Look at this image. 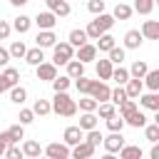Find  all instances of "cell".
Listing matches in <instances>:
<instances>
[{
    "mask_svg": "<svg viewBox=\"0 0 159 159\" xmlns=\"http://www.w3.org/2000/svg\"><path fill=\"white\" fill-rule=\"evenodd\" d=\"M7 62H10V52H7L5 47H0V67H5Z\"/></svg>",
    "mask_w": 159,
    "mask_h": 159,
    "instance_id": "f5cc1de1",
    "label": "cell"
},
{
    "mask_svg": "<svg viewBox=\"0 0 159 159\" xmlns=\"http://www.w3.org/2000/svg\"><path fill=\"white\" fill-rule=\"evenodd\" d=\"M52 112L60 117H75L77 114V102L67 94V92H55V99L50 102Z\"/></svg>",
    "mask_w": 159,
    "mask_h": 159,
    "instance_id": "6da1fadb",
    "label": "cell"
},
{
    "mask_svg": "<svg viewBox=\"0 0 159 159\" xmlns=\"http://www.w3.org/2000/svg\"><path fill=\"white\" fill-rule=\"evenodd\" d=\"M137 99H139V104H142L144 109L159 112V94H157V92H147V94H139Z\"/></svg>",
    "mask_w": 159,
    "mask_h": 159,
    "instance_id": "7c38bea8",
    "label": "cell"
},
{
    "mask_svg": "<svg viewBox=\"0 0 159 159\" xmlns=\"http://www.w3.org/2000/svg\"><path fill=\"white\" fill-rule=\"evenodd\" d=\"M94 149H97V147H92L89 142L82 139V142H77V144L70 149V157H75V159H89V157L94 154Z\"/></svg>",
    "mask_w": 159,
    "mask_h": 159,
    "instance_id": "ba28073f",
    "label": "cell"
},
{
    "mask_svg": "<svg viewBox=\"0 0 159 159\" xmlns=\"http://www.w3.org/2000/svg\"><path fill=\"white\" fill-rule=\"evenodd\" d=\"M94 57H97V47H94V45L84 42V45L77 47V60H80V62H92Z\"/></svg>",
    "mask_w": 159,
    "mask_h": 159,
    "instance_id": "2e32d148",
    "label": "cell"
},
{
    "mask_svg": "<svg viewBox=\"0 0 159 159\" xmlns=\"http://www.w3.org/2000/svg\"><path fill=\"white\" fill-rule=\"evenodd\" d=\"M107 55H109L107 60H109L112 65H122V62H124V55H127V50H124V47H117V45H114L112 50H107Z\"/></svg>",
    "mask_w": 159,
    "mask_h": 159,
    "instance_id": "f1b7e54d",
    "label": "cell"
},
{
    "mask_svg": "<svg viewBox=\"0 0 159 159\" xmlns=\"http://www.w3.org/2000/svg\"><path fill=\"white\" fill-rule=\"evenodd\" d=\"M30 0H10V5H15V7H20V5H27Z\"/></svg>",
    "mask_w": 159,
    "mask_h": 159,
    "instance_id": "9f6ffc18",
    "label": "cell"
},
{
    "mask_svg": "<svg viewBox=\"0 0 159 159\" xmlns=\"http://www.w3.org/2000/svg\"><path fill=\"white\" fill-rule=\"evenodd\" d=\"M52 89L55 92H67L70 89V77L65 75V77H55L52 80Z\"/></svg>",
    "mask_w": 159,
    "mask_h": 159,
    "instance_id": "b9f144b4",
    "label": "cell"
},
{
    "mask_svg": "<svg viewBox=\"0 0 159 159\" xmlns=\"http://www.w3.org/2000/svg\"><path fill=\"white\" fill-rule=\"evenodd\" d=\"M97 77L104 80V82L112 77V62L109 60H97Z\"/></svg>",
    "mask_w": 159,
    "mask_h": 159,
    "instance_id": "4316f807",
    "label": "cell"
},
{
    "mask_svg": "<svg viewBox=\"0 0 159 159\" xmlns=\"http://www.w3.org/2000/svg\"><path fill=\"white\" fill-rule=\"evenodd\" d=\"M10 32H12V25H10L7 20H0V40H7Z\"/></svg>",
    "mask_w": 159,
    "mask_h": 159,
    "instance_id": "816d5d0a",
    "label": "cell"
},
{
    "mask_svg": "<svg viewBox=\"0 0 159 159\" xmlns=\"http://www.w3.org/2000/svg\"><path fill=\"white\" fill-rule=\"evenodd\" d=\"M7 134H10V139H12V142L25 139V124H12V127L7 129Z\"/></svg>",
    "mask_w": 159,
    "mask_h": 159,
    "instance_id": "f6af8a7d",
    "label": "cell"
},
{
    "mask_svg": "<svg viewBox=\"0 0 159 159\" xmlns=\"http://www.w3.org/2000/svg\"><path fill=\"white\" fill-rule=\"evenodd\" d=\"M147 70H149V67H147V62H144V60H137V62L132 65V70H129V77H139V80H142Z\"/></svg>",
    "mask_w": 159,
    "mask_h": 159,
    "instance_id": "f35d334b",
    "label": "cell"
},
{
    "mask_svg": "<svg viewBox=\"0 0 159 159\" xmlns=\"http://www.w3.org/2000/svg\"><path fill=\"white\" fill-rule=\"evenodd\" d=\"M25 99H27V89H25V87H20V84L10 87V102H15V104H22Z\"/></svg>",
    "mask_w": 159,
    "mask_h": 159,
    "instance_id": "4dcf8cb0",
    "label": "cell"
},
{
    "mask_svg": "<svg viewBox=\"0 0 159 159\" xmlns=\"http://www.w3.org/2000/svg\"><path fill=\"white\" fill-rule=\"evenodd\" d=\"M122 127H124V119L122 117H117V114L107 117V129L109 132H122Z\"/></svg>",
    "mask_w": 159,
    "mask_h": 159,
    "instance_id": "ee69618b",
    "label": "cell"
},
{
    "mask_svg": "<svg viewBox=\"0 0 159 159\" xmlns=\"http://www.w3.org/2000/svg\"><path fill=\"white\" fill-rule=\"evenodd\" d=\"M149 157H152V159H159V144H157V142H154V147H152Z\"/></svg>",
    "mask_w": 159,
    "mask_h": 159,
    "instance_id": "db71d44e",
    "label": "cell"
},
{
    "mask_svg": "<svg viewBox=\"0 0 159 159\" xmlns=\"http://www.w3.org/2000/svg\"><path fill=\"white\" fill-rule=\"evenodd\" d=\"M35 70H37V80H45V82H52L55 77H57V65H52V62H40V65H35Z\"/></svg>",
    "mask_w": 159,
    "mask_h": 159,
    "instance_id": "52a82bcc",
    "label": "cell"
},
{
    "mask_svg": "<svg viewBox=\"0 0 159 159\" xmlns=\"http://www.w3.org/2000/svg\"><path fill=\"white\" fill-rule=\"evenodd\" d=\"M42 152H45L50 159H67V157H70V147H67L65 142H62V144H60V142H52V144H47Z\"/></svg>",
    "mask_w": 159,
    "mask_h": 159,
    "instance_id": "8992f818",
    "label": "cell"
},
{
    "mask_svg": "<svg viewBox=\"0 0 159 159\" xmlns=\"http://www.w3.org/2000/svg\"><path fill=\"white\" fill-rule=\"evenodd\" d=\"M5 149H7V144H5L2 139H0V157H5Z\"/></svg>",
    "mask_w": 159,
    "mask_h": 159,
    "instance_id": "6f0895ef",
    "label": "cell"
},
{
    "mask_svg": "<svg viewBox=\"0 0 159 159\" xmlns=\"http://www.w3.org/2000/svg\"><path fill=\"white\" fill-rule=\"evenodd\" d=\"M62 139H65V144H67V147H75L77 142H82V139H84V132H82L80 127H67V129H65V134H62Z\"/></svg>",
    "mask_w": 159,
    "mask_h": 159,
    "instance_id": "4fadbf2b",
    "label": "cell"
},
{
    "mask_svg": "<svg viewBox=\"0 0 159 159\" xmlns=\"http://www.w3.org/2000/svg\"><path fill=\"white\" fill-rule=\"evenodd\" d=\"M144 137L154 144V142H159V122L157 124H144Z\"/></svg>",
    "mask_w": 159,
    "mask_h": 159,
    "instance_id": "ab89813d",
    "label": "cell"
},
{
    "mask_svg": "<svg viewBox=\"0 0 159 159\" xmlns=\"http://www.w3.org/2000/svg\"><path fill=\"white\" fill-rule=\"evenodd\" d=\"M20 149H22V157H40V154H42V147H40V142H35V139H27Z\"/></svg>",
    "mask_w": 159,
    "mask_h": 159,
    "instance_id": "7402d4cb",
    "label": "cell"
},
{
    "mask_svg": "<svg viewBox=\"0 0 159 159\" xmlns=\"http://www.w3.org/2000/svg\"><path fill=\"white\" fill-rule=\"evenodd\" d=\"M142 80H144L142 84L149 87V92H157V89H159V70H147Z\"/></svg>",
    "mask_w": 159,
    "mask_h": 159,
    "instance_id": "ac0fdd59",
    "label": "cell"
},
{
    "mask_svg": "<svg viewBox=\"0 0 159 159\" xmlns=\"http://www.w3.org/2000/svg\"><path fill=\"white\" fill-rule=\"evenodd\" d=\"M30 27H32V17H27V15H17L15 22H12V30H17L20 35H25Z\"/></svg>",
    "mask_w": 159,
    "mask_h": 159,
    "instance_id": "603a6c76",
    "label": "cell"
},
{
    "mask_svg": "<svg viewBox=\"0 0 159 159\" xmlns=\"http://www.w3.org/2000/svg\"><path fill=\"white\" fill-rule=\"evenodd\" d=\"M122 87H124L127 97H132V99H137V97L144 92V84H142V80H139V77H129V80H127Z\"/></svg>",
    "mask_w": 159,
    "mask_h": 159,
    "instance_id": "8fae6325",
    "label": "cell"
},
{
    "mask_svg": "<svg viewBox=\"0 0 159 159\" xmlns=\"http://www.w3.org/2000/svg\"><path fill=\"white\" fill-rule=\"evenodd\" d=\"M132 12H134V10H132L127 2H117V7H114V12H112V17H114V20H129V17H132Z\"/></svg>",
    "mask_w": 159,
    "mask_h": 159,
    "instance_id": "d4e9b609",
    "label": "cell"
},
{
    "mask_svg": "<svg viewBox=\"0 0 159 159\" xmlns=\"http://www.w3.org/2000/svg\"><path fill=\"white\" fill-rule=\"evenodd\" d=\"M109 84L104 80H92V87H89V97H94L97 102H107L109 99Z\"/></svg>",
    "mask_w": 159,
    "mask_h": 159,
    "instance_id": "5b68a950",
    "label": "cell"
},
{
    "mask_svg": "<svg viewBox=\"0 0 159 159\" xmlns=\"http://www.w3.org/2000/svg\"><path fill=\"white\" fill-rule=\"evenodd\" d=\"M82 132H87V129H94L97 127V114L94 112H84L82 117H80V124H77Z\"/></svg>",
    "mask_w": 159,
    "mask_h": 159,
    "instance_id": "cb8c5ba5",
    "label": "cell"
},
{
    "mask_svg": "<svg viewBox=\"0 0 159 159\" xmlns=\"http://www.w3.org/2000/svg\"><path fill=\"white\" fill-rule=\"evenodd\" d=\"M80 75H84V62H80V60H67V77L70 80H77Z\"/></svg>",
    "mask_w": 159,
    "mask_h": 159,
    "instance_id": "44dd1931",
    "label": "cell"
},
{
    "mask_svg": "<svg viewBox=\"0 0 159 159\" xmlns=\"http://www.w3.org/2000/svg\"><path fill=\"white\" fill-rule=\"evenodd\" d=\"M132 10H137L139 15H149L154 10V0H134V7Z\"/></svg>",
    "mask_w": 159,
    "mask_h": 159,
    "instance_id": "74e56055",
    "label": "cell"
},
{
    "mask_svg": "<svg viewBox=\"0 0 159 159\" xmlns=\"http://www.w3.org/2000/svg\"><path fill=\"white\" fill-rule=\"evenodd\" d=\"M117 107H119V117H122V119H124V117H127V114H132V112H134V109H137V102H134V99H132V97H127V99H122V102H119V104H117Z\"/></svg>",
    "mask_w": 159,
    "mask_h": 159,
    "instance_id": "e575fe53",
    "label": "cell"
},
{
    "mask_svg": "<svg viewBox=\"0 0 159 159\" xmlns=\"http://www.w3.org/2000/svg\"><path fill=\"white\" fill-rule=\"evenodd\" d=\"M87 10H89L92 15L104 12V0H89V2H87Z\"/></svg>",
    "mask_w": 159,
    "mask_h": 159,
    "instance_id": "c3c4849f",
    "label": "cell"
},
{
    "mask_svg": "<svg viewBox=\"0 0 159 159\" xmlns=\"http://www.w3.org/2000/svg\"><path fill=\"white\" fill-rule=\"evenodd\" d=\"M17 119H20V124H30V122L35 119V112H32V109H20Z\"/></svg>",
    "mask_w": 159,
    "mask_h": 159,
    "instance_id": "681fc988",
    "label": "cell"
},
{
    "mask_svg": "<svg viewBox=\"0 0 159 159\" xmlns=\"http://www.w3.org/2000/svg\"><path fill=\"white\" fill-rule=\"evenodd\" d=\"M97 104H99V102H97L94 97H89V94L80 99V109H82V112H94V109H97Z\"/></svg>",
    "mask_w": 159,
    "mask_h": 159,
    "instance_id": "7bdbcfd3",
    "label": "cell"
},
{
    "mask_svg": "<svg viewBox=\"0 0 159 159\" xmlns=\"http://www.w3.org/2000/svg\"><path fill=\"white\" fill-rule=\"evenodd\" d=\"M109 80H114L117 84H124V82L129 80V70L122 67V65H119V67H112V77H109Z\"/></svg>",
    "mask_w": 159,
    "mask_h": 159,
    "instance_id": "d6a6232c",
    "label": "cell"
},
{
    "mask_svg": "<svg viewBox=\"0 0 159 159\" xmlns=\"http://www.w3.org/2000/svg\"><path fill=\"white\" fill-rule=\"evenodd\" d=\"M10 60H20V57H25V52H27V47H25V42L22 40H15L12 45H10Z\"/></svg>",
    "mask_w": 159,
    "mask_h": 159,
    "instance_id": "83f0119b",
    "label": "cell"
},
{
    "mask_svg": "<svg viewBox=\"0 0 159 159\" xmlns=\"http://www.w3.org/2000/svg\"><path fill=\"white\" fill-rule=\"evenodd\" d=\"M5 157H10V159H20V157H22V149H20V147H15V142H12V144H7Z\"/></svg>",
    "mask_w": 159,
    "mask_h": 159,
    "instance_id": "f907efd6",
    "label": "cell"
},
{
    "mask_svg": "<svg viewBox=\"0 0 159 159\" xmlns=\"http://www.w3.org/2000/svg\"><path fill=\"white\" fill-rule=\"evenodd\" d=\"M94 112H99V117H102V119H107V117H112V114H117V109H114V104H112L109 99H107V102H99Z\"/></svg>",
    "mask_w": 159,
    "mask_h": 159,
    "instance_id": "8d00e7d4",
    "label": "cell"
},
{
    "mask_svg": "<svg viewBox=\"0 0 159 159\" xmlns=\"http://www.w3.org/2000/svg\"><path fill=\"white\" fill-rule=\"evenodd\" d=\"M84 142H89L92 147H99L102 144V132H97V127L94 129H87L84 132Z\"/></svg>",
    "mask_w": 159,
    "mask_h": 159,
    "instance_id": "60d3db41",
    "label": "cell"
},
{
    "mask_svg": "<svg viewBox=\"0 0 159 159\" xmlns=\"http://www.w3.org/2000/svg\"><path fill=\"white\" fill-rule=\"evenodd\" d=\"M75 84H77V92H82V94H89V87H92V80H87L84 75H80Z\"/></svg>",
    "mask_w": 159,
    "mask_h": 159,
    "instance_id": "bcb514c9",
    "label": "cell"
},
{
    "mask_svg": "<svg viewBox=\"0 0 159 159\" xmlns=\"http://www.w3.org/2000/svg\"><path fill=\"white\" fill-rule=\"evenodd\" d=\"M2 80L7 82V87H15V84L20 82V72H17L15 67H7V65H5V70H2Z\"/></svg>",
    "mask_w": 159,
    "mask_h": 159,
    "instance_id": "f546056e",
    "label": "cell"
},
{
    "mask_svg": "<svg viewBox=\"0 0 159 159\" xmlns=\"http://www.w3.org/2000/svg\"><path fill=\"white\" fill-rule=\"evenodd\" d=\"M114 25V17L112 15H107V12H99L94 20H89V25L84 27V32H87V40H97L102 32H107L109 27Z\"/></svg>",
    "mask_w": 159,
    "mask_h": 159,
    "instance_id": "7a4b0ae2",
    "label": "cell"
},
{
    "mask_svg": "<svg viewBox=\"0 0 159 159\" xmlns=\"http://www.w3.org/2000/svg\"><path fill=\"white\" fill-rule=\"evenodd\" d=\"M117 154H119L122 159H142V149H139V147H134V144H132V147H127V144H124Z\"/></svg>",
    "mask_w": 159,
    "mask_h": 159,
    "instance_id": "1f68e13d",
    "label": "cell"
},
{
    "mask_svg": "<svg viewBox=\"0 0 159 159\" xmlns=\"http://www.w3.org/2000/svg\"><path fill=\"white\" fill-rule=\"evenodd\" d=\"M109 99H112V102H114V104H119V102H122V99H127V92H124V87H122V84H119V87H117V89H112V92H109Z\"/></svg>",
    "mask_w": 159,
    "mask_h": 159,
    "instance_id": "7dc6e473",
    "label": "cell"
},
{
    "mask_svg": "<svg viewBox=\"0 0 159 159\" xmlns=\"http://www.w3.org/2000/svg\"><path fill=\"white\" fill-rule=\"evenodd\" d=\"M102 144H104L107 154H117L124 147V137H122V132H109V137H102Z\"/></svg>",
    "mask_w": 159,
    "mask_h": 159,
    "instance_id": "277c9868",
    "label": "cell"
},
{
    "mask_svg": "<svg viewBox=\"0 0 159 159\" xmlns=\"http://www.w3.org/2000/svg\"><path fill=\"white\" fill-rule=\"evenodd\" d=\"M142 32L139 30H127V35H124V50H139V45H142Z\"/></svg>",
    "mask_w": 159,
    "mask_h": 159,
    "instance_id": "9a60e30c",
    "label": "cell"
},
{
    "mask_svg": "<svg viewBox=\"0 0 159 159\" xmlns=\"http://www.w3.org/2000/svg\"><path fill=\"white\" fill-rule=\"evenodd\" d=\"M32 112H35V117H45V114H50V112H52V107H50V102H47V99H35Z\"/></svg>",
    "mask_w": 159,
    "mask_h": 159,
    "instance_id": "836d02e7",
    "label": "cell"
},
{
    "mask_svg": "<svg viewBox=\"0 0 159 159\" xmlns=\"http://www.w3.org/2000/svg\"><path fill=\"white\" fill-rule=\"evenodd\" d=\"M42 60H45L42 47H32V50H27V52H25V62H27V65H32V67H35V65H40Z\"/></svg>",
    "mask_w": 159,
    "mask_h": 159,
    "instance_id": "484cf974",
    "label": "cell"
},
{
    "mask_svg": "<svg viewBox=\"0 0 159 159\" xmlns=\"http://www.w3.org/2000/svg\"><path fill=\"white\" fill-rule=\"evenodd\" d=\"M45 2H47V10L55 12L57 17H67V15L72 12V7H70L67 0H45Z\"/></svg>",
    "mask_w": 159,
    "mask_h": 159,
    "instance_id": "9c48e42d",
    "label": "cell"
},
{
    "mask_svg": "<svg viewBox=\"0 0 159 159\" xmlns=\"http://www.w3.org/2000/svg\"><path fill=\"white\" fill-rule=\"evenodd\" d=\"M114 45H117V42H114V37H112L109 30H107V32H102V35L97 37V45H94V47H97V52H107V50H112Z\"/></svg>",
    "mask_w": 159,
    "mask_h": 159,
    "instance_id": "ffe728a7",
    "label": "cell"
},
{
    "mask_svg": "<svg viewBox=\"0 0 159 159\" xmlns=\"http://www.w3.org/2000/svg\"><path fill=\"white\" fill-rule=\"evenodd\" d=\"M139 32H142V37H147V40H159V22H157V20H147Z\"/></svg>",
    "mask_w": 159,
    "mask_h": 159,
    "instance_id": "e0dca14e",
    "label": "cell"
},
{
    "mask_svg": "<svg viewBox=\"0 0 159 159\" xmlns=\"http://www.w3.org/2000/svg\"><path fill=\"white\" fill-rule=\"evenodd\" d=\"M35 42H37V47H52L55 42H57V35L52 32V30H40L37 32V37H35Z\"/></svg>",
    "mask_w": 159,
    "mask_h": 159,
    "instance_id": "5bb4252c",
    "label": "cell"
},
{
    "mask_svg": "<svg viewBox=\"0 0 159 159\" xmlns=\"http://www.w3.org/2000/svg\"><path fill=\"white\" fill-rule=\"evenodd\" d=\"M7 89H10V87H7V82L2 80V75H0V94H2V92H7Z\"/></svg>",
    "mask_w": 159,
    "mask_h": 159,
    "instance_id": "11a10c76",
    "label": "cell"
},
{
    "mask_svg": "<svg viewBox=\"0 0 159 159\" xmlns=\"http://www.w3.org/2000/svg\"><path fill=\"white\" fill-rule=\"evenodd\" d=\"M124 124H129V127H134V129H142V127L147 124V117H144V112L134 109L132 114H127V117H124Z\"/></svg>",
    "mask_w": 159,
    "mask_h": 159,
    "instance_id": "d6986e66",
    "label": "cell"
},
{
    "mask_svg": "<svg viewBox=\"0 0 159 159\" xmlns=\"http://www.w3.org/2000/svg\"><path fill=\"white\" fill-rule=\"evenodd\" d=\"M67 42H70L72 47H80V45H84V42H87V32H84V30H72Z\"/></svg>",
    "mask_w": 159,
    "mask_h": 159,
    "instance_id": "d590c367",
    "label": "cell"
},
{
    "mask_svg": "<svg viewBox=\"0 0 159 159\" xmlns=\"http://www.w3.org/2000/svg\"><path fill=\"white\" fill-rule=\"evenodd\" d=\"M75 57V47L70 42H55L52 45V65H67V60Z\"/></svg>",
    "mask_w": 159,
    "mask_h": 159,
    "instance_id": "3957f363",
    "label": "cell"
},
{
    "mask_svg": "<svg viewBox=\"0 0 159 159\" xmlns=\"http://www.w3.org/2000/svg\"><path fill=\"white\" fill-rule=\"evenodd\" d=\"M35 22H37V27H40V30H52V27L57 25V15H55V12H50V10L37 12Z\"/></svg>",
    "mask_w": 159,
    "mask_h": 159,
    "instance_id": "30bf717a",
    "label": "cell"
}]
</instances>
